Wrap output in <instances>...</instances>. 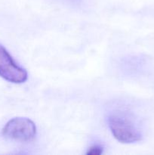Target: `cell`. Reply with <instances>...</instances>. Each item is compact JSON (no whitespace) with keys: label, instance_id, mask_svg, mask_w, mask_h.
Wrapping results in <instances>:
<instances>
[{"label":"cell","instance_id":"cell-1","mask_svg":"<svg viewBox=\"0 0 154 155\" xmlns=\"http://www.w3.org/2000/svg\"><path fill=\"white\" fill-rule=\"evenodd\" d=\"M107 124L113 136L122 143H134L142 139L137 117L128 109L114 108L107 114Z\"/></svg>","mask_w":154,"mask_h":155},{"label":"cell","instance_id":"cell-2","mask_svg":"<svg viewBox=\"0 0 154 155\" xmlns=\"http://www.w3.org/2000/svg\"><path fill=\"white\" fill-rule=\"evenodd\" d=\"M36 134V125L31 120L26 117L13 118L2 129V135L5 137L21 142H30Z\"/></svg>","mask_w":154,"mask_h":155},{"label":"cell","instance_id":"cell-3","mask_svg":"<svg viewBox=\"0 0 154 155\" xmlns=\"http://www.w3.org/2000/svg\"><path fill=\"white\" fill-rule=\"evenodd\" d=\"M0 77L13 83H23L27 80V72L14 61L4 45L0 43Z\"/></svg>","mask_w":154,"mask_h":155},{"label":"cell","instance_id":"cell-4","mask_svg":"<svg viewBox=\"0 0 154 155\" xmlns=\"http://www.w3.org/2000/svg\"><path fill=\"white\" fill-rule=\"evenodd\" d=\"M104 151V148L101 145H95L88 148L87 151V154L90 155H99L102 154Z\"/></svg>","mask_w":154,"mask_h":155}]
</instances>
